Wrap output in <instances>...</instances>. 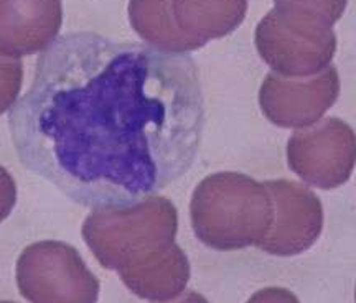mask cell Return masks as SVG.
Segmentation results:
<instances>
[{"label": "cell", "instance_id": "cell-1", "mask_svg": "<svg viewBox=\"0 0 356 303\" xmlns=\"http://www.w3.org/2000/svg\"><path fill=\"white\" fill-rule=\"evenodd\" d=\"M20 162L88 208H122L185 175L204 126L188 55L71 33L40 56L8 115Z\"/></svg>", "mask_w": 356, "mask_h": 303}, {"label": "cell", "instance_id": "cell-2", "mask_svg": "<svg viewBox=\"0 0 356 303\" xmlns=\"http://www.w3.org/2000/svg\"><path fill=\"white\" fill-rule=\"evenodd\" d=\"M178 213L165 196L122 208H99L83 222L84 243L96 261L115 270L134 295L159 303L181 295L190 262L175 244Z\"/></svg>", "mask_w": 356, "mask_h": 303}, {"label": "cell", "instance_id": "cell-3", "mask_svg": "<svg viewBox=\"0 0 356 303\" xmlns=\"http://www.w3.org/2000/svg\"><path fill=\"white\" fill-rule=\"evenodd\" d=\"M190 216L204 246L238 251L259 246L273 226L274 204L264 183L238 172H220L195 188Z\"/></svg>", "mask_w": 356, "mask_h": 303}, {"label": "cell", "instance_id": "cell-4", "mask_svg": "<svg viewBox=\"0 0 356 303\" xmlns=\"http://www.w3.org/2000/svg\"><path fill=\"white\" fill-rule=\"evenodd\" d=\"M17 285L30 303H96L99 280L81 254L61 240H40L17 261Z\"/></svg>", "mask_w": 356, "mask_h": 303}, {"label": "cell", "instance_id": "cell-5", "mask_svg": "<svg viewBox=\"0 0 356 303\" xmlns=\"http://www.w3.org/2000/svg\"><path fill=\"white\" fill-rule=\"evenodd\" d=\"M257 53L286 78H310L330 66L337 37L330 28L293 20L273 8L256 26Z\"/></svg>", "mask_w": 356, "mask_h": 303}, {"label": "cell", "instance_id": "cell-6", "mask_svg": "<svg viewBox=\"0 0 356 303\" xmlns=\"http://www.w3.org/2000/svg\"><path fill=\"white\" fill-rule=\"evenodd\" d=\"M289 168L305 183L333 190L350 180L356 165V133L345 120L327 117L292 133Z\"/></svg>", "mask_w": 356, "mask_h": 303}, {"label": "cell", "instance_id": "cell-7", "mask_svg": "<svg viewBox=\"0 0 356 303\" xmlns=\"http://www.w3.org/2000/svg\"><path fill=\"white\" fill-rule=\"evenodd\" d=\"M340 95V76L335 66L310 78H286L269 73L259 89L262 114L284 129L317 124Z\"/></svg>", "mask_w": 356, "mask_h": 303}, {"label": "cell", "instance_id": "cell-8", "mask_svg": "<svg viewBox=\"0 0 356 303\" xmlns=\"http://www.w3.org/2000/svg\"><path fill=\"white\" fill-rule=\"evenodd\" d=\"M264 186L274 204V221L257 247L279 257L305 252L323 229V208L318 196L297 181L270 180Z\"/></svg>", "mask_w": 356, "mask_h": 303}, {"label": "cell", "instance_id": "cell-9", "mask_svg": "<svg viewBox=\"0 0 356 303\" xmlns=\"http://www.w3.org/2000/svg\"><path fill=\"white\" fill-rule=\"evenodd\" d=\"M61 24V0H0V55L22 58L47 50Z\"/></svg>", "mask_w": 356, "mask_h": 303}, {"label": "cell", "instance_id": "cell-10", "mask_svg": "<svg viewBox=\"0 0 356 303\" xmlns=\"http://www.w3.org/2000/svg\"><path fill=\"white\" fill-rule=\"evenodd\" d=\"M172 12L181 32L207 44L243 24L248 0H172Z\"/></svg>", "mask_w": 356, "mask_h": 303}, {"label": "cell", "instance_id": "cell-11", "mask_svg": "<svg viewBox=\"0 0 356 303\" xmlns=\"http://www.w3.org/2000/svg\"><path fill=\"white\" fill-rule=\"evenodd\" d=\"M129 20L139 37L160 51L185 55L204 47L203 42L188 37L173 19L172 0H131Z\"/></svg>", "mask_w": 356, "mask_h": 303}, {"label": "cell", "instance_id": "cell-12", "mask_svg": "<svg viewBox=\"0 0 356 303\" xmlns=\"http://www.w3.org/2000/svg\"><path fill=\"white\" fill-rule=\"evenodd\" d=\"M284 15L305 24L330 28L343 15L348 0H274Z\"/></svg>", "mask_w": 356, "mask_h": 303}, {"label": "cell", "instance_id": "cell-13", "mask_svg": "<svg viewBox=\"0 0 356 303\" xmlns=\"http://www.w3.org/2000/svg\"><path fill=\"white\" fill-rule=\"evenodd\" d=\"M24 83V66L20 60L0 55V115L12 108Z\"/></svg>", "mask_w": 356, "mask_h": 303}, {"label": "cell", "instance_id": "cell-14", "mask_svg": "<svg viewBox=\"0 0 356 303\" xmlns=\"http://www.w3.org/2000/svg\"><path fill=\"white\" fill-rule=\"evenodd\" d=\"M17 203V185L13 177L0 165V222L10 216Z\"/></svg>", "mask_w": 356, "mask_h": 303}, {"label": "cell", "instance_id": "cell-15", "mask_svg": "<svg viewBox=\"0 0 356 303\" xmlns=\"http://www.w3.org/2000/svg\"><path fill=\"white\" fill-rule=\"evenodd\" d=\"M246 303H300L299 298L287 288L267 287L256 292Z\"/></svg>", "mask_w": 356, "mask_h": 303}, {"label": "cell", "instance_id": "cell-16", "mask_svg": "<svg viewBox=\"0 0 356 303\" xmlns=\"http://www.w3.org/2000/svg\"><path fill=\"white\" fill-rule=\"evenodd\" d=\"M173 303H210L204 298L202 293L198 292H186L185 295H181L178 300H175Z\"/></svg>", "mask_w": 356, "mask_h": 303}, {"label": "cell", "instance_id": "cell-17", "mask_svg": "<svg viewBox=\"0 0 356 303\" xmlns=\"http://www.w3.org/2000/svg\"><path fill=\"white\" fill-rule=\"evenodd\" d=\"M0 303H15V302H6V300H0Z\"/></svg>", "mask_w": 356, "mask_h": 303}, {"label": "cell", "instance_id": "cell-18", "mask_svg": "<svg viewBox=\"0 0 356 303\" xmlns=\"http://www.w3.org/2000/svg\"><path fill=\"white\" fill-rule=\"evenodd\" d=\"M355 302H356V288H355Z\"/></svg>", "mask_w": 356, "mask_h": 303}]
</instances>
